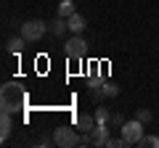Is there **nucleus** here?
Wrapping results in <instances>:
<instances>
[{
    "label": "nucleus",
    "mask_w": 159,
    "mask_h": 148,
    "mask_svg": "<svg viewBox=\"0 0 159 148\" xmlns=\"http://www.w3.org/2000/svg\"><path fill=\"white\" fill-rule=\"evenodd\" d=\"M80 137H82V132L74 130V127H66V124H58L56 130H53V143L61 148H74L80 146Z\"/></svg>",
    "instance_id": "f257e3e1"
},
{
    "label": "nucleus",
    "mask_w": 159,
    "mask_h": 148,
    "mask_svg": "<svg viewBox=\"0 0 159 148\" xmlns=\"http://www.w3.org/2000/svg\"><path fill=\"white\" fill-rule=\"evenodd\" d=\"M72 13H77V11H74V0H61V3H58V16L69 19Z\"/></svg>",
    "instance_id": "9b49d317"
},
{
    "label": "nucleus",
    "mask_w": 159,
    "mask_h": 148,
    "mask_svg": "<svg viewBox=\"0 0 159 148\" xmlns=\"http://www.w3.org/2000/svg\"><path fill=\"white\" fill-rule=\"evenodd\" d=\"M96 114H77L74 116V127H77L80 132H82V135H90L93 130H96Z\"/></svg>",
    "instance_id": "39448f33"
},
{
    "label": "nucleus",
    "mask_w": 159,
    "mask_h": 148,
    "mask_svg": "<svg viewBox=\"0 0 159 148\" xmlns=\"http://www.w3.org/2000/svg\"><path fill=\"white\" fill-rule=\"evenodd\" d=\"M64 50H66L69 58H74V61H82V58H85V53H88V42L82 40L80 34H74V37H69V40H66Z\"/></svg>",
    "instance_id": "20e7f679"
},
{
    "label": "nucleus",
    "mask_w": 159,
    "mask_h": 148,
    "mask_svg": "<svg viewBox=\"0 0 159 148\" xmlns=\"http://www.w3.org/2000/svg\"><path fill=\"white\" fill-rule=\"evenodd\" d=\"M101 90H103V98H117V95H119V87L114 85V82H106Z\"/></svg>",
    "instance_id": "ddd939ff"
},
{
    "label": "nucleus",
    "mask_w": 159,
    "mask_h": 148,
    "mask_svg": "<svg viewBox=\"0 0 159 148\" xmlns=\"http://www.w3.org/2000/svg\"><path fill=\"white\" fill-rule=\"evenodd\" d=\"M90 140L96 148H106V140H109V127L106 124H96V130L90 132Z\"/></svg>",
    "instance_id": "423d86ee"
},
{
    "label": "nucleus",
    "mask_w": 159,
    "mask_h": 148,
    "mask_svg": "<svg viewBox=\"0 0 159 148\" xmlns=\"http://www.w3.org/2000/svg\"><path fill=\"white\" fill-rule=\"evenodd\" d=\"M45 32H48V24L43 21V19H29V21L21 24V37H24L27 42L43 40V37H45Z\"/></svg>",
    "instance_id": "f03ea898"
},
{
    "label": "nucleus",
    "mask_w": 159,
    "mask_h": 148,
    "mask_svg": "<svg viewBox=\"0 0 159 148\" xmlns=\"http://www.w3.org/2000/svg\"><path fill=\"white\" fill-rule=\"evenodd\" d=\"M13 132V114H0V140H8Z\"/></svg>",
    "instance_id": "0eeeda50"
},
{
    "label": "nucleus",
    "mask_w": 159,
    "mask_h": 148,
    "mask_svg": "<svg viewBox=\"0 0 159 148\" xmlns=\"http://www.w3.org/2000/svg\"><path fill=\"white\" fill-rule=\"evenodd\" d=\"M66 29H69V24H66V19H64V16H56V19L51 21V32L56 34V37H61Z\"/></svg>",
    "instance_id": "1a4fd4ad"
},
{
    "label": "nucleus",
    "mask_w": 159,
    "mask_h": 148,
    "mask_svg": "<svg viewBox=\"0 0 159 148\" xmlns=\"http://www.w3.org/2000/svg\"><path fill=\"white\" fill-rule=\"evenodd\" d=\"M119 146H122V148L127 146L125 137H109V140H106V148H119Z\"/></svg>",
    "instance_id": "2eb2a0df"
},
{
    "label": "nucleus",
    "mask_w": 159,
    "mask_h": 148,
    "mask_svg": "<svg viewBox=\"0 0 159 148\" xmlns=\"http://www.w3.org/2000/svg\"><path fill=\"white\" fill-rule=\"evenodd\" d=\"M109 119H111V114H109L106 108H96V122L98 124H106Z\"/></svg>",
    "instance_id": "4468645a"
},
{
    "label": "nucleus",
    "mask_w": 159,
    "mask_h": 148,
    "mask_svg": "<svg viewBox=\"0 0 159 148\" xmlns=\"http://www.w3.org/2000/svg\"><path fill=\"white\" fill-rule=\"evenodd\" d=\"M66 24H69V32H74V34H80L85 29V19L80 16V13H72V16L66 19Z\"/></svg>",
    "instance_id": "6e6552de"
},
{
    "label": "nucleus",
    "mask_w": 159,
    "mask_h": 148,
    "mask_svg": "<svg viewBox=\"0 0 159 148\" xmlns=\"http://www.w3.org/2000/svg\"><path fill=\"white\" fill-rule=\"evenodd\" d=\"M122 137H125V143L127 146H138V140L143 137V122L138 119H127V122H122Z\"/></svg>",
    "instance_id": "7ed1b4c3"
},
{
    "label": "nucleus",
    "mask_w": 159,
    "mask_h": 148,
    "mask_svg": "<svg viewBox=\"0 0 159 148\" xmlns=\"http://www.w3.org/2000/svg\"><path fill=\"white\" fill-rule=\"evenodd\" d=\"M138 119H141V122H151V111H148V108H138Z\"/></svg>",
    "instance_id": "dca6fc26"
},
{
    "label": "nucleus",
    "mask_w": 159,
    "mask_h": 148,
    "mask_svg": "<svg viewBox=\"0 0 159 148\" xmlns=\"http://www.w3.org/2000/svg\"><path fill=\"white\" fill-rule=\"evenodd\" d=\"M138 146H141V148H159V137H154V135H143L141 140H138Z\"/></svg>",
    "instance_id": "f8f14e48"
},
{
    "label": "nucleus",
    "mask_w": 159,
    "mask_h": 148,
    "mask_svg": "<svg viewBox=\"0 0 159 148\" xmlns=\"http://www.w3.org/2000/svg\"><path fill=\"white\" fill-rule=\"evenodd\" d=\"M24 48H27V40H24V37H11L8 45H6V50L8 53H21Z\"/></svg>",
    "instance_id": "9d476101"
}]
</instances>
